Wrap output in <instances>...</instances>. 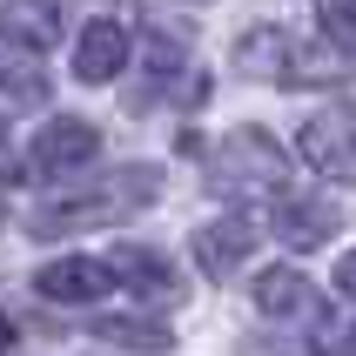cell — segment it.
I'll use <instances>...</instances> for the list:
<instances>
[{
    "instance_id": "obj_8",
    "label": "cell",
    "mask_w": 356,
    "mask_h": 356,
    "mask_svg": "<svg viewBox=\"0 0 356 356\" xmlns=\"http://www.w3.org/2000/svg\"><path fill=\"white\" fill-rule=\"evenodd\" d=\"M128 54H135V34L121 27V20H88L74 40V81H115L121 67H128Z\"/></svg>"
},
{
    "instance_id": "obj_14",
    "label": "cell",
    "mask_w": 356,
    "mask_h": 356,
    "mask_svg": "<svg viewBox=\"0 0 356 356\" xmlns=\"http://www.w3.org/2000/svg\"><path fill=\"white\" fill-rule=\"evenodd\" d=\"M316 14H323V34H330V47H337V54L356 67V0H316Z\"/></svg>"
},
{
    "instance_id": "obj_18",
    "label": "cell",
    "mask_w": 356,
    "mask_h": 356,
    "mask_svg": "<svg viewBox=\"0 0 356 356\" xmlns=\"http://www.w3.org/2000/svg\"><path fill=\"white\" fill-rule=\"evenodd\" d=\"M0 175H7V128H0Z\"/></svg>"
},
{
    "instance_id": "obj_19",
    "label": "cell",
    "mask_w": 356,
    "mask_h": 356,
    "mask_svg": "<svg viewBox=\"0 0 356 356\" xmlns=\"http://www.w3.org/2000/svg\"><path fill=\"white\" fill-rule=\"evenodd\" d=\"M350 356H356V343H350Z\"/></svg>"
},
{
    "instance_id": "obj_17",
    "label": "cell",
    "mask_w": 356,
    "mask_h": 356,
    "mask_svg": "<svg viewBox=\"0 0 356 356\" xmlns=\"http://www.w3.org/2000/svg\"><path fill=\"white\" fill-rule=\"evenodd\" d=\"M7 350H14V323L0 316V356H7Z\"/></svg>"
},
{
    "instance_id": "obj_9",
    "label": "cell",
    "mask_w": 356,
    "mask_h": 356,
    "mask_svg": "<svg viewBox=\"0 0 356 356\" xmlns=\"http://www.w3.org/2000/svg\"><path fill=\"white\" fill-rule=\"evenodd\" d=\"M343 229V209L323 195H276V236L289 242V249H323V242Z\"/></svg>"
},
{
    "instance_id": "obj_4",
    "label": "cell",
    "mask_w": 356,
    "mask_h": 356,
    "mask_svg": "<svg viewBox=\"0 0 356 356\" xmlns=\"http://www.w3.org/2000/svg\"><path fill=\"white\" fill-rule=\"evenodd\" d=\"M302 161L330 181H356V108H323V115L302 121L296 135Z\"/></svg>"
},
{
    "instance_id": "obj_16",
    "label": "cell",
    "mask_w": 356,
    "mask_h": 356,
    "mask_svg": "<svg viewBox=\"0 0 356 356\" xmlns=\"http://www.w3.org/2000/svg\"><path fill=\"white\" fill-rule=\"evenodd\" d=\"M337 289H343V296L356 302V249H350V256H343V269H337Z\"/></svg>"
},
{
    "instance_id": "obj_10",
    "label": "cell",
    "mask_w": 356,
    "mask_h": 356,
    "mask_svg": "<svg viewBox=\"0 0 356 356\" xmlns=\"http://www.w3.org/2000/svg\"><path fill=\"white\" fill-rule=\"evenodd\" d=\"M188 249H195V269H202V276H236L242 262H249V249H256V229H249L242 216L202 222L195 236H188Z\"/></svg>"
},
{
    "instance_id": "obj_12",
    "label": "cell",
    "mask_w": 356,
    "mask_h": 356,
    "mask_svg": "<svg viewBox=\"0 0 356 356\" xmlns=\"http://www.w3.org/2000/svg\"><path fill=\"white\" fill-rule=\"evenodd\" d=\"M0 34L14 40L20 54H47L60 40V0H7L0 7Z\"/></svg>"
},
{
    "instance_id": "obj_7",
    "label": "cell",
    "mask_w": 356,
    "mask_h": 356,
    "mask_svg": "<svg viewBox=\"0 0 356 356\" xmlns=\"http://www.w3.org/2000/svg\"><path fill=\"white\" fill-rule=\"evenodd\" d=\"M296 54H302V34H289V27H249L236 40L242 74L276 81V88H296Z\"/></svg>"
},
{
    "instance_id": "obj_11",
    "label": "cell",
    "mask_w": 356,
    "mask_h": 356,
    "mask_svg": "<svg viewBox=\"0 0 356 356\" xmlns=\"http://www.w3.org/2000/svg\"><path fill=\"white\" fill-rule=\"evenodd\" d=\"M108 269H115L135 296H148V302H181V276H175V262L161 256V249H135V242H121L115 256H108Z\"/></svg>"
},
{
    "instance_id": "obj_5",
    "label": "cell",
    "mask_w": 356,
    "mask_h": 356,
    "mask_svg": "<svg viewBox=\"0 0 356 356\" xmlns=\"http://www.w3.org/2000/svg\"><path fill=\"white\" fill-rule=\"evenodd\" d=\"M108 289H115L108 256H60L34 276V296H47V302H101Z\"/></svg>"
},
{
    "instance_id": "obj_13",
    "label": "cell",
    "mask_w": 356,
    "mask_h": 356,
    "mask_svg": "<svg viewBox=\"0 0 356 356\" xmlns=\"http://www.w3.org/2000/svg\"><path fill=\"white\" fill-rule=\"evenodd\" d=\"M95 337L121 343V350H148V356H161V350H168V330H161V323H141V316H108Z\"/></svg>"
},
{
    "instance_id": "obj_3",
    "label": "cell",
    "mask_w": 356,
    "mask_h": 356,
    "mask_svg": "<svg viewBox=\"0 0 356 356\" xmlns=\"http://www.w3.org/2000/svg\"><path fill=\"white\" fill-rule=\"evenodd\" d=\"M101 148L95 121H74V115H54L47 128H34V141H27V155H20V168L40 181H60L74 175V168H88V155Z\"/></svg>"
},
{
    "instance_id": "obj_2",
    "label": "cell",
    "mask_w": 356,
    "mask_h": 356,
    "mask_svg": "<svg viewBox=\"0 0 356 356\" xmlns=\"http://www.w3.org/2000/svg\"><path fill=\"white\" fill-rule=\"evenodd\" d=\"M209 188L216 195H242V202H262V195H289V155L262 128H236L209 148Z\"/></svg>"
},
{
    "instance_id": "obj_6",
    "label": "cell",
    "mask_w": 356,
    "mask_h": 356,
    "mask_svg": "<svg viewBox=\"0 0 356 356\" xmlns=\"http://www.w3.org/2000/svg\"><path fill=\"white\" fill-rule=\"evenodd\" d=\"M249 302H256L269 323H302V316H316V309H323V302H316V282L302 276V269H289V262L262 269V276L249 282Z\"/></svg>"
},
{
    "instance_id": "obj_15",
    "label": "cell",
    "mask_w": 356,
    "mask_h": 356,
    "mask_svg": "<svg viewBox=\"0 0 356 356\" xmlns=\"http://www.w3.org/2000/svg\"><path fill=\"white\" fill-rule=\"evenodd\" d=\"M47 95V81L34 74V67H14V74H7V101H40Z\"/></svg>"
},
{
    "instance_id": "obj_1",
    "label": "cell",
    "mask_w": 356,
    "mask_h": 356,
    "mask_svg": "<svg viewBox=\"0 0 356 356\" xmlns=\"http://www.w3.org/2000/svg\"><path fill=\"white\" fill-rule=\"evenodd\" d=\"M155 188H161L155 168H108V175H88V181H60V188H47V195L34 202L27 229H34L40 242L74 236V229H101V222L135 216Z\"/></svg>"
}]
</instances>
